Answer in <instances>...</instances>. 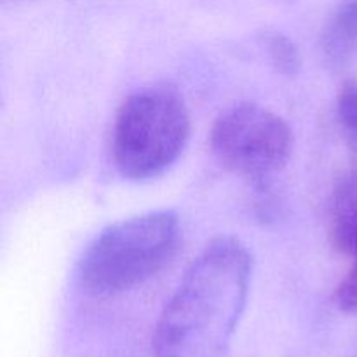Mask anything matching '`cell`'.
<instances>
[{"instance_id": "cell-1", "label": "cell", "mask_w": 357, "mask_h": 357, "mask_svg": "<svg viewBox=\"0 0 357 357\" xmlns=\"http://www.w3.org/2000/svg\"><path fill=\"white\" fill-rule=\"evenodd\" d=\"M251 255L236 237H218L185 272L155 333L153 357H218L236 331L251 281Z\"/></svg>"}, {"instance_id": "cell-2", "label": "cell", "mask_w": 357, "mask_h": 357, "mask_svg": "<svg viewBox=\"0 0 357 357\" xmlns=\"http://www.w3.org/2000/svg\"><path fill=\"white\" fill-rule=\"evenodd\" d=\"M180 237V222L171 211H152L110 225L84 253L80 284L93 295L135 288L173 260Z\"/></svg>"}, {"instance_id": "cell-3", "label": "cell", "mask_w": 357, "mask_h": 357, "mask_svg": "<svg viewBox=\"0 0 357 357\" xmlns=\"http://www.w3.org/2000/svg\"><path fill=\"white\" fill-rule=\"evenodd\" d=\"M190 117L169 87H150L124 101L114 128V160L128 180L143 181L169 169L183 152Z\"/></svg>"}, {"instance_id": "cell-4", "label": "cell", "mask_w": 357, "mask_h": 357, "mask_svg": "<svg viewBox=\"0 0 357 357\" xmlns=\"http://www.w3.org/2000/svg\"><path fill=\"white\" fill-rule=\"evenodd\" d=\"M291 129L274 112L253 103L223 112L211 131V149L225 169L265 180L286 166L291 153Z\"/></svg>"}, {"instance_id": "cell-5", "label": "cell", "mask_w": 357, "mask_h": 357, "mask_svg": "<svg viewBox=\"0 0 357 357\" xmlns=\"http://www.w3.org/2000/svg\"><path fill=\"white\" fill-rule=\"evenodd\" d=\"M331 65H344L357 51V0H345L328 24L323 40Z\"/></svg>"}, {"instance_id": "cell-6", "label": "cell", "mask_w": 357, "mask_h": 357, "mask_svg": "<svg viewBox=\"0 0 357 357\" xmlns=\"http://www.w3.org/2000/svg\"><path fill=\"white\" fill-rule=\"evenodd\" d=\"M331 239L345 253L352 250L357 241V171L337 192L331 215Z\"/></svg>"}, {"instance_id": "cell-7", "label": "cell", "mask_w": 357, "mask_h": 357, "mask_svg": "<svg viewBox=\"0 0 357 357\" xmlns=\"http://www.w3.org/2000/svg\"><path fill=\"white\" fill-rule=\"evenodd\" d=\"M338 119L349 146L357 155V82L349 80L338 96Z\"/></svg>"}, {"instance_id": "cell-8", "label": "cell", "mask_w": 357, "mask_h": 357, "mask_svg": "<svg viewBox=\"0 0 357 357\" xmlns=\"http://www.w3.org/2000/svg\"><path fill=\"white\" fill-rule=\"evenodd\" d=\"M351 255L354 257V264L338 286L337 302L344 312L357 314V246Z\"/></svg>"}, {"instance_id": "cell-9", "label": "cell", "mask_w": 357, "mask_h": 357, "mask_svg": "<svg viewBox=\"0 0 357 357\" xmlns=\"http://www.w3.org/2000/svg\"><path fill=\"white\" fill-rule=\"evenodd\" d=\"M271 54L274 58L275 65L281 66L282 70H288V72H293V70L298 66V58H296V51L293 49V45L289 44L286 38L275 37L271 44Z\"/></svg>"}]
</instances>
